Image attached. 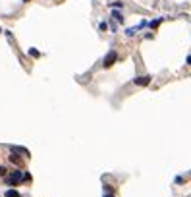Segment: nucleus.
I'll use <instances>...</instances> for the list:
<instances>
[{
    "instance_id": "10",
    "label": "nucleus",
    "mask_w": 191,
    "mask_h": 197,
    "mask_svg": "<svg viewBox=\"0 0 191 197\" xmlns=\"http://www.w3.org/2000/svg\"><path fill=\"white\" fill-rule=\"evenodd\" d=\"M135 31H137V27H131V29H128V31H126V35H128V37H133Z\"/></svg>"
},
{
    "instance_id": "3",
    "label": "nucleus",
    "mask_w": 191,
    "mask_h": 197,
    "mask_svg": "<svg viewBox=\"0 0 191 197\" xmlns=\"http://www.w3.org/2000/svg\"><path fill=\"white\" fill-rule=\"evenodd\" d=\"M133 83H135V85H141V87H143V85H149V83H151V76H139V77L133 79Z\"/></svg>"
},
{
    "instance_id": "14",
    "label": "nucleus",
    "mask_w": 191,
    "mask_h": 197,
    "mask_svg": "<svg viewBox=\"0 0 191 197\" xmlns=\"http://www.w3.org/2000/svg\"><path fill=\"white\" fill-rule=\"evenodd\" d=\"M104 197H114V195H112V193H108V195H104Z\"/></svg>"
},
{
    "instance_id": "9",
    "label": "nucleus",
    "mask_w": 191,
    "mask_h": 197,
    "mask_svg": "<svg viewBox=\"0 0 191 197\" xmlns=\"http://www.w3.org/2000/svg\"><path fill=\"white\" fill-rule=\"evenodd\" d=\"M160 21H162V18H158V19H155V21H151L149 25H151L152 29H155V27H158V25H160Z\"/></svg>"
},
{
    "instance_id": "7",
    "label": "nucleus",
    "mask_w": 191,
    "mask_h": 197,
    "mask_svg": "<svg viewBox=\"0 0 191 197\" xmlns=\"http://www.w3.org/2000/svg\"><path fill=\"white\" fill-rule=\"evenodd\" d=\"M112 18H116V21H120V23L124 21V16H122L120 12H114V14H112Z\"/></svg>"
},
{
    "instance_id": "12",
    "label": "nucleus",
    "mask_w": 191,
    "mask_h": 197,
    "mask_svg": "<svg viewBox=\"0 0 191 197\" xmlns=\"http://www.w3.org/2000/svg\"><path fill=\"white\" fill-rule=\"evenodd\" d=\"M23 180H25V182H29V180H31V176H29V172H23Z\"/></svg>"
},
{
    "instance_id": "13",
    "label": "nucleus",
    "mask_w": 191,
    "mask_h": 197,
    "mask_svg": "<svg viewBox=\"0 0 191 197\" xmlns=\"http://www.w3.org/2000/svg\"><path fill=\"white\" fill-rule=\"evenodd\" d=\"M187 64H189V66H191V56H189V58H187Z\"/></svg>"
},
{
    "instance_id": "8",
    "label": "nucleus",
    "mask_w": 191,
    "mask_h": 197,
    "mask_svg": "<svg viewBox=\"0 0 191 197\" xmlns=\"http://www.w3.org/2000/svg\"><path fill=\"white\" fill-rule=\"evenodd\" d=\"M29 54H31L33 58H39L41 56V52H39V50H35V48H29Z\"/></svg>"
},
{
    "instance_id": "6",
    "label": "nucleus",
    "mask_w": 191,
    "mask_h": 197,
    "mask_svg": "<svg viewBox=\"0 0 191 197\" xmlns=\"http://www.w3.org/2000/svg\"><path fill=\"white\" fill-rule=\"evenodd\" d=\"M4 195H6V197H19V193L16 191V189H8V191H6Z\"/></svg>"
},
{
    "instance_id": "5",
    "label": "nucleus",
    "mask_w": 191,
    "mask_h": 197,
    "mask_svg": "<svg viewBox=\"0 0 191 197\" xmlns=\"http://www.w3.org/2000/svg\"><path fill=\"white\" fill-rule=\"evenodd\" d=\"M12 153H21V155H29V151L23 147H12Z\"/></svg>"
},
{
    "instance_id": "11",
    "label": "nucleus",
    "mask_w": 191,
    "mask_h": 197,
    "mask_svg": "<svg viewBox=\"0 0 191 197\" xmlns=\"http://www.w3.org/2000/svg\"><path fill=\"white\" fill-rule=\"evenodd\" d=\"M6 176V168H4V166H0V178H4Z\"/></svg>"
},
{
    "instance_id": "1",
    "label": "nucleus",
    "mask_w": 191,
    "mask_h": 197,
    "mask_svg": "<svg viewBox=\"0 0 191 197\" xmlns=\"http://www.w3.org/2000/svg\"><path fill=\"white\" fill-rule=\"evenodd\" d=\"M21 180H23V172H21V170H14L10 176L6 178V184H8V186H18Z\"/></svg>"
},
{
    "instance_id": "4",
    "label": "nucleus",
    "mask_w": 191,
    "mask_h": 197,
    "mask_svg": "<svg viewBox=\"0 0 191 197\" xmlns=\"http://www.w3.org/2000/svg\"><path fill=\"white\" fill-rule=\"evenodd\" d=\"M10 162L12 164H18V166L21 164V158L18 157V153H12V155H10Z\"/></svg>"
},
{
    "instance_id": "2",
    "label": "nucleus",
    "mask_w": 191,
    "mask_h": 197,
    "mask_svg": "<svg viewBox=\"0 0 191 197\" xmlns=\"http://www.w3.org/2000/svg\"><path fill=\"white\" fill-rule=\"evenodd\" d=\"M116 60H118V54H116V50H110V52L104 56V60H102V66H104V68H112V66L116 64Z\"/></svg>"
},
{
    "instance_id": "15",
    "label": "nucleus",
    "mask_w": 191,
    "mask_h": 197,
    "mask_svg": "<svg viewBox=\"0 0 191 197\" xmlns=\"http://www.w3.org/2000/svg\"><path fill=\"white\" fill-rule=\"evenodd\" d=\"M23 2H29V0H23Z\"/></svg>"
}]
</instances>
